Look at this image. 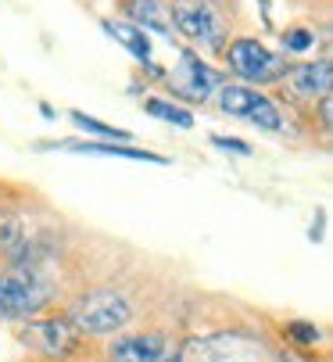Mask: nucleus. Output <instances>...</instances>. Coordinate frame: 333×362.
<instances>
[{
    "label": "nucleus",
    "mask_w": 333,
    "mask_h": 362,
    "mask_svg": "<svg viewBox=\"0 0 333 362\" xmlns=\"http://www.w3.org/2000/svg\"><path fill=\"white\" fill-rule=\"evenodd\" d=\"M280 362H301V358H294V355H284V358H280Z\"/></svg>",
    "instance_id": "nucleus-18"
},
{
    "label": "nucleus",
    "mask_w": 333,
    "mask_h": 362,
    "mask_svg": "<svg viewBox=\"0 0 333 362\" xmlns=\"http://www.w3.org/2000/svg\"><path fill=\"white\" fill-rule=\"evenodd\" d=\"M22 344L33 348L43 358H69L79 351L83 334L69 323V316H50V320H29L22 327Z\"/></svg>",
    "instance_id": "nucleus-6"
},
{
    "label": "nucleus",
    "mask_w": 333,
    "mask_h": 362,
    "mask_svg": "<svg viewBox=\"0 0 333 362\" xmlns=\"http://www.w3.org/2000/svg\"><path fill=\"white\" fill-rule=\"evenodd\" d=\"M169 22H173V33L194 43H204L211 50L226 47V18L218 15L211 0H173Z\"/></svg>",
    "instance_id": "nucleus-3"
},
{
    "label": "nucleus",
    "mask_w": 333,
    "mask_h": 362,
    "mask_svg": "<svg viewBox=\"0 0 333 362\" xmlns=\"http://www.w3.org/2000/svg\"><path fill=\"white\" fill-rule=\"evenodd\" d=\"M72 122H76L79 129H86V133H97V136H115V140H133V133H129V129H119V126H107V122H100V119H90V115H83V112H72Z\"/></svg>",
    "instance_id": "nucleus-14"
},
{
    "label": "nucleus",
    "mask_w": 333,
    "mask_h": 362,
    "mask_svg": "<svg viewBox=\"0 0 333 362\" xmlns=\"http://www.w3.org/2000/svg\"><path fill=\"white\" fill-rule=\"evenodd\" d=\"M169 90L176 97L190 100V105H204L215 90H222V72H215L208 62H201L194 50H183L169 76Z\"/></svg>",
    "instance_id": "nucleus-7"
},
{
    "label": "nucleus",
    "mask_w": 333,
    "mask_h": 362,
    "mask_svg": "<svg viewBox=\"0 0 333 362\" xmlns=\"http://www.w3.org/2000/svg\"><path fill=\"white\" fill-rule=\"evenodd\" d=\"M65 147L79 151V154H104V158H126V162H151V165H165V162H169L165 154L126 147V144H65Z\"/></svg>",
    "instance_id": "nucleus-11"
},
{
    "label": "nucleus",
    "mask_w": 333,
    "mask_h": 362,
    "mask_svg": "<svg viewBox=\"0 0 333 362\" xmlns=\"http://www.w3.org/2000/svg\"><path fill=\"white\" fill-rule=\"evenodd\" d=\"M284 334H287L298 348H312V344H319V327H315V323H305V320H291V323L284 327Z\"/></svg>",
    "instance_id": "nucleus-15"
},
{
    "label": "nucleus",
    "mask_w": 333,
    "mask_h": 362,
    "mask_svg": "<svg viewBox=\"0 0 333 362\" xmlns=\"http://www.w3.org/2000/svg\"><path fill=\"white\" fill-rule=\"evenodd\" d=\"M0 226H4V219H0Z\"/></svg>",
    "instance_id": "nucleus-19"
},
{
    "label": "nucleus",
    "mask_w": 333,
    "mask_h": 362,
    "mask_svg": "<svg viewBox=\"0 0 333 362\" xmlns=\"http://www.w3.org/2000/svg\"><path fill=\"white\" fill-rule=\"evenodd\" d=\"M111 362H183V341L173 334H129L111 344Z\"/></svg>",
    "instance_id": "nucleus-8"
},
{
    "label": "nucleus",
    "mask_w": 333,
    "mask_h": 362,
    "mask_svg": "<svg viewBox=\"0 0 333 362\" xmlns=\"http://www.w3.org/2000/svg\"><path fill=\"white\" fill-rule=\"evenodd\" d=\"M54 301V284L36 262H11L0 269V320H33Z\"/></svg>",
    "instance_id": "nucleus-1"
},
{
    "label": "nucleus",
    "mask_w": 333,
    "mask_h": 362,
    "mask_svg": "<svg viewBox=\"0 0 333 362\" xmlns=\"http://www.w3.org/2000/svg\"><path fill=\"white\" fill-rule=\"evenodd\" d=\"M284 83L294 97L301 100H315V97H326L329 93V83H333V62L329 58H319V62H305V65H291L284 72Z\"/></svg>",
    "instance_id": "nucleus-9"
},
{
    "label": "nucleus",
    "mask_w": 333,
    "mask_h": 362,
    "mask_svg": "<svg viewBox=\"0 0 333 362\" xmlns=\"http://www.w3.org/2000/svg\"><path fill=\"white\" fill-rule=\"evenodd\" d=\"M104 33H107L111 40H119L136 62H151V40H147L144 29H136V25H129V22H104Z\"/></svg>",
    "instance_id": "nucleus-12"
},
{
    "label": "nucleus",
    "mask_w": 333,
    "mask_h": 362,
    "mask_svg": "<svg viewBox=\"0 0 333 362\" xmlns=\"http://www.w3.org/2000/svg\"><path fill=\"white\" fill-rule=\"evenodd\" d=\"M218 108L226 112V115H233V119H244V122L258 126V129H269V133L284 129V112H280V105H276L272 97L251 90V86L222 83V90H218Z\"/></svg>",
    "instance_id": "nucleus-4"
},
{
    "label": "nucleus",
    "mask_w": 333,
    "mask_h": 362,
    "mask_svg": "<svg viewBox=\"0 0 333 362\" xmlns=\"http://www.w3.org/2000/svg\"><path fill=\"white\" fill-rule=\"evenodd\" d=\"M144 112L154 115V119H161V122H173V126H180V129H190V126H194V115H190L187 108L173 105V100H165V97H147V100H144Z\"/></svg>",
    "instance_id": "nucleus-13"
},
{
    "label": "nucleus",
    "mask_w": 333,
    "mask_h": 362,
    "mask_svg": "<svg viewBox=\"0 0 333 362\" xmlns=\"http://www.w3.org/2000/svg\"><path fill=\"white\" fill-rule=\"evenodd\" d=\"M126 15H129V25L136 29H151L158 36H169L173 40V22H169V8L161 0H126Z\"/></svg>",
    "instance_id": "nucleus-10"
},
{
    "label": "nucleus",
    "mask_w": 333,
    "mask_h": 362,
    "mask_svg": "<svg viewBox=\"0 0 333 362\" xmlns=\"http://www.w3.org/2000/svg\"><path fill=\"white\" fill-rule=\"evenodd\" d=\"M315 43V36L308 33V29H291V33H284V47L291 50V54H301V50H308Z\"/></svg>",
    "instance_id": "nucleus-16"
},
{
    "label": "nucleus",
    "mask_w": 333,
    "mask_h": 362,
    "mask_svg": "<svg viewBox=\"0 0 333 362\" xmlns=\"http://www.w3.org/2000/svg\"><path fill=\"white\" fill-rule=\"evenodd\" d=\"M226 62L247 83H276L291 69L284 54H272V50L265 43H258L255 36H240V40L226 43Z\"/></svg>",
    "instance_id": "nucleus-5"
},
{
    "label": "nucleus",
    "mask_w": 333,
    "mask_h": 362,
    "mask_svg": "<svg viewBox=\"0 0 333 362\" xmlns=\"http://www.w3.org/2000/svg\"><path fill=\"white\" fill-rule=\"evenodd\" d=\"M211 144H215V147H222V151H237V154H251V147H247V144H240V140H233V136H218V133H215V136H211Z\"/></svg>",
    "instance_id": "nucleus-17"
},
{
    "label": "nucleus",
    "mask_w": 333,
    "mask_h": 362,
    "mask_svg": "<svg viewBox=\"0 0 333 362\" xmlns=\"http://www.w3.org/2000/svg\"><path fill=\"white\" fill-rule=\"evenodd\" d=\"M129 320H133V308H129V301H126L119 291H93V294H83V298L69 308V323H72L79 334H93V337L119 334Z\"/></svg>",
    "instance_id": "nucleus-2"
}]
</instances>
